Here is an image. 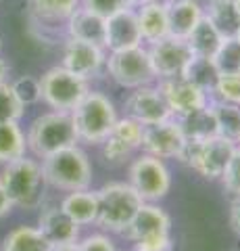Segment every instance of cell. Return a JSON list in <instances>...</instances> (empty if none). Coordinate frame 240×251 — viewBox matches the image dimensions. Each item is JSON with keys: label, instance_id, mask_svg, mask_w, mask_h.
<instances>
[{"label": "cell", "instance_id": "3", "mask_svg": "<svg viewBox=\"0 0 240 251\" xmlns=\"http://www.w3.org/2000/svg\"><path fill=\"white\" fill-rule=\"evenodd\" d=\"M77 138L86 145H100L117 122V109L103 92L90 90L71 111Z\"/></svg>", "mask_w": 240, "mask_h": 251}, {"label": "cell", "instance_id": "22", "mask_svg": "<svg viewBox=\"0 0 240 251\" xmlns=\"http://www.w3.org/2000/svg\"><path fill=\"white\" fill-rule=\"evenodd\" d=\"M177 124L182 128V134L186 140L195 143V140H207L211 136H218V122H215L211 103L203 109H196V111H190L186 115L175 117Z\"/></svg>", "mask_w": 240, "mask_h": 251}, {"label": "cell", "instance_id": "19", "mask_svg": "<svg viewBox=\"0 0 240 251\" xmlns=\"http://www.w3.org/2000/svg\"><path fill=\"white\" fill-rule=\"evenodd\" d=\"M38 230H40L50 245L59 243H73L80 241V224H75L61 205H48L42 209L40 220H38Z\"/></svg>", "mask_w": 240, "mask_h": 251}, {"label": "cell", "instance_id": "16", "mask_svg": "<svg viewBox=\"0 0 240 251\" xmlns=\"http://www.w3.org/2000/svg\"><path fill=\"white\" fill-rule=\"evenodd\" d=\"M140 44L144 42L140 36V27H138L134 6L105 17V50L107 52L134 49V46H140Z\"/></svg>", "mask_w": 240, "mask_h": 251}, {"label": "cell", "instance_id": "24", "mask_svg": "<svg viewBox=\"0 0 240 251\" xmlns=\"http://www.w3.org/2000/svg\"><path fill=\"white\" fill-rule=\"evenodd\" d=\"M221 40H223L221 31L207 17L200 19L198 25L190 31L188 38H186L192 54H195V57H207V59H213V54L218 52Z\"/></svg>", "mask_w": 240, "mask_h": 251}, {"label": "cell", "instance_id": "44", "mask_svg": "<svg viewBox=\"0 0 240 251\" xmlns=\"http://www.w3.org/2000/svg\"><path fill=\"white\" fill-rule=\"evenodd\" d=\"M236 36H238V38H240V27H238V31H236Z\"/></svg>", "mask_w": 240, "mask_h": 251}, {"label": "cell", "instance_id": "7", "mask_svg": "<svg viewBox=\"0 0 240 251\" xmlns=\"http://www.w3.org/2000/svg\"><path fill=\"white\" fill-rule=\"evenodd\" d=\"M234 143L223 136H211L207 140H186V147L180 155V161L186 163L192 172L205 180H218L226 170L232 153H234Z\"/></svg>", "mask_w": 240, "mask_h": 251}, {"label": "cell", "instance_id": "23", "mask_svg": "<svg viewBox=\"0 0 240 251\" xmlns=\"http://www.w3.org/2000/svg\"><path fill=\"white\" fill-rule=\"evenodd\" d=\"M63 211L80 226H88V224H96V216H98V199H96V191L84 188V191H73L61 201Z\"/></svg>", "mask_w": 240, "mask_h": 251}, {"label": "cell", "instance_id": "13", "mask_svg": "<svg viewBox=\"0 0 240 251\" xmlns=\"http://www.w3.org/2000/svg\"><path fill=\"white\" fill-rule=\"evenodd\" d=\"M107 50L98 44L67 38L63 46V65L71 74L84 77V80H94L105 72Z\"/></svg>", "mask_w": 240, "mask_h": 251}, {"label": "cell", "instance_id": "6", "mask_svg": "<svg viewBox=\"0 0 240 251\" xmlns=\"http://www.w3.org/2000/svg\"><path fill=\"white\" fill-rule=\"evenodd\" d=\"M105 72L109 74L115 84L128 90L157 82V75H154L153 63L149 57V49L144 44L117 52H107Z\"/></svg>", "mask_w": 240, "mask_h": 251}, {"label": "cell", "instance_id": "21", "mask_svg": "<svg viewBox=\"0 0 240 251\" xmlns=\"http://www.w3.org/2000/svg\"><path fill=\"white\" fill-rule=\"evenodd\" d=\"M80 6V0H29L27 9L29 17L42 29H52L57 25H63L71 13Z\"/></svg>", "mask_w": 240, "mask_h": 251}, {"label": "cell", "instance_id": "25", "mask_svg": "<svg viewBox=\"0 0 240 251\" xmlns=\"http://www.w3.org/2000/svg\"><path fill=\"white\" fill-rule=\"evenodd\" d=\"M203 9H205V17L221 31L223 38L236 36L240 27V17L234 9V0H207Z\"/></svg>", "mask_w": 240, "mask_h": 251}, {"label": "cell", "instance_id": "11", "mask_svg": "<svg viewBox=\"0 0 240 251\" xmlns=\"http://www.w3.org/2000/svg\"><path fill=\"white\" fill-rule=\"evenodd\" d=\"M186 147V138L175 117H169L165 122L144 126L142 130V153L159 157V159H180Z\"/></svg>", "mask_w": 240, "mask_h": 251}, {"label": "cell", "instance_id": "17", "mask_svg": "<svg viewBox=\"0 0 240 251\" xmlns=\"http://www.w3.org/2000/svg\"><path fill=\"white\" fill-rule=\"evenodd\" d=\"M165 11L169 36L182 40H186L190 31L198 25V21L205 17V9L198 0H165Z\"/></svg>", "mask_w": 240, "mask_h": 251}, {"label": "cell", "instance_id": "26", "mask_svg": "<svg viewBox=\"0 0 240 251\" xmlns=\"http://www.w3.org/2000/svg\"><path fill=\"white\" fill-rule=\"evenodd\" d=\"M52 245L34 226H17L2 241V251H50Z\"/></svg>", "mask_w": 240, "mask_h": 251}, {"label": "cell", "instance_id": "1", "mask_svg": "<svg viewBox=\"0 0 240 251\" xmlns=\"http://www.w3.org/2000/svg\"><path fill=\"white\" fill-rule=\"evenodd\" d=\"M40 166L46 184H50L57 191L73 193L90 188L92 184V163L77 145L44 157Z\"/></svg>", "mask_w": 240, "mask_h": 251}, {"label": "cell", "instance_id": "42", "mask_svg": "<svg viewBox=\"0 0 240 251\" xmlns=\"http://www.w3.org/2000/svg\"><path fill=\"white\" fill-rule=\"evenodd\" d=\"M234 9L238 13V17H240V0H234Z\"/></svg>", "mask_w": 240, "mask_h": 251}, {"label": "cell", "instance_id": "35", "mask_svg": "<svg viewBox=\"0 0 240 251\" xmlns=\"http://www.w3.org/2000/svg\"><path fill=\"white\" fill-rule=\"evenodd\" d=\"M80 4L84 9H90L98 13L100 17H109V15L130 9V6H136L134 0H80Z\"/></svg>", "mask_w": 240, "mask_h": 251}, {"label": "cell", "instance_id": "4", "mask_svg": "<svg viewBox=\"0 0 240 251\" xmlns=\"http://www.w3.org/2000/svg\"><path fill=\"white\" fill-rule=\"evenodd\" d=\"M98 199V216L96 224L103 230L123 234L136 216L138 207L142 205V199L130 182H109L96 191Z\"/></svg>", "mask_w": 240, "mask_h": 251}, {"label": "cell", "instance_id": "8", "mask_svg": "<svg viewBox=\"0 0 240 251\" xmlns=\"http://www.w3.org/2000/svg\"><path fill=\"white\" fill-rule=\"evenodd\" d=\"M40 88L42 100L52 111L71 113L75 105L90 92V82L71 74L63 65H57L40 77Z\"/></svg>", "mask_w": 240, "mask_h": 251}, {"label": "cell", "instance_id": "5", "mask_svg": "<svg viewBox=\"0 0 240 251\" xmlns=\"http://www.w3.org/2000/svg\"><path fill=\"white\" fill-rule=\"evenodd\" d=\"M44 184L46 180L42 174V166L27 157L4 163V170L0 174V186L9 195L13 205L23 209H34L40 205Z\"/></svg>", "mask_w": 240, "mask_h": 251}, {"label": "cell", "instance_id": "29", "mask_svg": "<svg viewBox=\"0 0 240 251\" xmlns=\"http://www.w3.org/2000/svg\"><path fill=\"white\" fill-rule=\"evenodd\" d=\"M180 77H184V80H188L192 84L200 86L203 90H207L209 94H211L213 86H215V82H218V77H219V72H218V67H215L213 59L192 57Z\"/></svg>", "mask_w": 240, "mask_h": 251}, {"label": "cell", "instance_id": "27", "mask_svg": "<svg viewBox=\"0 0 240 251\" xmlns=\"http://www.w3.org/2000/svg\"><path fill=\"white\" fill-rule=\"evenodd\" d=\"M27 140L19 122H0V163H11L25 157Z\"/></svg>", "mask_w": 240, "mask_h": 251}, {"label": "cell", "instance_id": "38", "mask_svg": "<svg viewBox=\"0 0 240 251\" xmlns=\"http://www.w3.org/2000/svg\"><path fill=\"white\" fill-rule=\"evenodd\" d=\"M230 226L240 237V195L234 197V201H232V205H230Z\"/></svg>", "mask_w": 240, "mask_h": 251}, {"label": "cell", "instance_id": "31", "mask_svg": "<svg viewBox=\"0 0 240 251\" xmlns=\"http://www.w3.org/2000/svg\"><path fill=\"white\" fill-rule=\"evenodd\" d=\"M13 94L17 97V100L23 107H29V105H36L42 100V88H40V80L32 75H21L17 77L13 84Z\"/></svg>", "mask_w": 240, "mask_h": 251}, {"label": "cell", "instance_id": "15", "mask_svg": "<svg viewBox=\"0 0 240 251\" xmlns=\"http://www.w3.org/2000/svg\"><path fill=\"white\" fill-rule=\"evenodd\" d=\"M157 86H159V90L163 94L165 103L174 117L196 111V109H203L211 103V94L203 90L200 86L184 80V77L161 80V82H157Z\"/></svg>", "mask_w": 240, "mask_h": 251}, {"label": "cell", "instance_id": "41", "mask_svg": "<svg viewBox=\"0 0 240 251\" xmlns=\"http://www.w3.org/2000/svg\"><path fill=\"white\" fill-rule=\"evenodd\" d=\"M6 75H9V63L0 57V82H6Z\"/></svg>", "mask_w": 240, "mask_h": 251}, {"label": "cell", "instance_id": "32", "mask_svg": "<svg viewBox=\"0 0 240 251\" xmlns=\"http://www.w3.org/2000/svg\"><path fill=\"white\" fill-rule=\"evenodd\" d=\"M211 97L215 100H223V103L240 105V74L219 75L211 90Z\"/></svg>", "mask_w": 240, "mask_h": 251}, {"label": "cell", "instance_id": "43", "mask_svg": "<svg viewBox=\"0 0 240 251\" xmlns=\"http://www.w3.org/2000/svg\"><path fill=\"white\" fill-rule=\"evenodd\" d=\"M140 2H144V0H134V4H140Z\"/></svg>", "mask_w": 240, "mask_h": 251}, {"label": "cell", "instance_id": "18", "mask_svg": "<svg viewBox=\"0 0 240 251\" xmlns=\"http://www.w3.org/2000/svg\"><path fill=\"white\" fill-rule=\"evenodd\" d=\"M136 19L140 27L142 42L149 46L169 36L167 29V11H165V0H144L136 4Z\"/></svg>", "mask_w": 240, "mask_h": 251}, {"label": "cell", "instance_id": "20", "mask_svg": "<svg viewBox=\"0 0 240 251\" xmlns=\"http://www.w3.org/2000/svg\"><path fill=\"white\" fill-rule=\"evenodd\" d=\"M65 34L67 38H75V40L92 42L105 49V17L98 13L84 9L80 4L71 13V17L65 23Z\"/></svg>", "mask_w": 240, "mask_h": 251}, {"label": "cell", "instance_id": "36", "mask_svg": "<svg viewBox=\"0 0 240 251\" xmlns=\"http://www.w3.org/2000/svg\"><path fill=\"white\" fill-rule=\"evenodd\" d=\"M77 245H80V251H117L113 241L107 234H100V232L88 234L82 241H77Z\"/></svg>", "mask_w": 240, "mask_h": 251}, {"label": "cell", "instance_id": "2", "mask_svg": "<svg viewBox=\"0 0 240 251\" xmlns=\"http://www.w3.org/2000/svg\"><path fill=\"white\" fill-rule=\"evenodd\" d=\"M25 140L27 149L40 159L80 143L73 117L67 111H50L38 115L29 126Z\"/></svg>", "mask_w": 240, "mask_h": 251}, {"label": "cell", "instance_id": "28", "mask_svg": "<svg viewBox=\"0 0 240 251\" xmlns=\"http://www.w3.org/2000/svg\"><path fill=\"white\" fill-rule=\"evenodd\" d=\"M211 109L218 122L219 136L232 140L234 145H240V105L211 99Z\"/></svg>", "mask_w": 240, "mask_h": 251}, {"label": "cell", "instance_id": "34", "mask_svg": "<svg viewBox=\"0 0 240 251\" xmlns=\"http://www.w3.org/2000/svg\"><path fill=\"white\" fill-rule=\"evenodd\" d=\"M219 180H221L223 188H226L230 195L238 197L240 195V145L234 147V153H232L228 166H226V170H223Z\"/></svg>", "mask_w": 240, "mask_h": 251}, {"label": "cell", "instance_id": "30", "mask_svg": "<svg viewBox=\"0 0 240 251\" xmlns=\"http://www.w3.org/2000/svg\"><path fill=\"white\" fill-rule=\"evenodd\" d=\"M213 63L219 75L223 74H240V38L228 36L223 38L218 52L213 54Z\"/></svg>", "mask_w": 240, "mask_h": 251}, {"label": "cell", "instance_id": "9", "mask_svg": "<svg viewBox=\"0 0 240 251\" xmlns=\"http://www.w3.org/2000/svg\"><path fill=\"white\" fill-rule=\"evenodd\" d=\"M131 188L140 195L142 201L157 203L163 197H167L169 188H172V172H169L167 163L159 157L153 155H138L128 170Z\"/></svg>", "mask_w": 240, "mask_h": 251}, {"label": "cell", "instance_id": "10", "mask_svg": "<svg viewBox=\"0 0 240 251\" xmlns=\"http://www.w3.org/2000/svg\"><path fill=\"white\" fill-rule=\"evenodd\" d=\"M146 49H149V57L153 63L154 75H157V82L180 77L186 65H188V61L195 57L188 42L174 36H167L163 40L149 44Z\"/></svg>", "mask_w": 240, "mask_h": 251}, {"label": "cell", "instance_id": "39", "mask_svg": "<svg viewBox=\"0 0 240 251\" xmlns=\"http://www.w3.org/2000/svg\"><path fill=\"white\" fill-rule=\"evenodd\" d=\"M13 201L9 199V195L4 193V188L0 186V218H4V216H9L11 214V209H13Z\"/></svg>", "mask_w": 240, "mask_h": 251}, {"label": "cell", "instance_id": "37", "mask_svg": "<svg viewBox=\"0 0 240 251\" xmlns=\"http://www.w3.org/2000/svg\"><path fill=\"white\" fill-rule=\"evenodd\" d=\"M174 241L172 237L157 239V241H146V243H134V251H172Z\"/></svg>", "mask_w": 240, "mask_h": 251}, {"label": "cell", "instance_id": "12", "mask_svg": "<svg viewBox=\"0 0 240 251\" xmlns=\"http://www.w3.org/2000/svg\"><path fill=\"white\" fill-rule=\"evenodd\" d=\"M123 234H126V239L131 245L134 243L167 239V237H172V218L157 203L142 201V205L138 207L136 216L131 218V222L128 224Z\"/></svg>", "mask_w": 240, "mask_h": 251}, {"label": "cell", "instance_id": "14", "mask_svg": "<svg viewBox=\"0 0 240 251\" xmlns=\"http://www.w3.org/2000/svg\"><path fill=\"white\" fill-rule=\"evenodd\" d=\"M126 115L140 122L142 126L159 124V122H165L169 117H174L165 103L163 94L159 90L157 82L140 86V88H134L130 92V97L126 99Z\"/></svg>", "mask_w": 240, "mask_h": 251}, {"label": "cell", "instance_id": "33", "mask_svg": "<svg viewBox=\"0 0 240 251\" xmlns=\"http://www.w3.org/2000/svg\"><path fill=\"white\" fill-rule=\"evenodd\" d=\"M23 113H25V107L13 94L11 84L0 82V122H19Z\"/></svg>", "mask_w": 240, "mask_h": 251}, {"label": "cell", "instance_id": "40", "mask_svg": "<svg viewBox=\"0 0 240 251\" xmlns=\"http://www.w3.org/2000/svg\"><path fill=\"white\" fill-rule=\"evenodd\" d=\"M50 251H80V245H77V241H73V243H59V245H52Z\"/></svg>", "mask_w": 240, "mask_h": 251}]
</instances>
